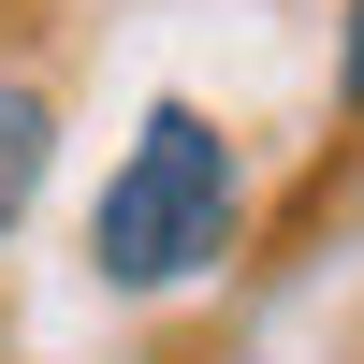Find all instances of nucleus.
Masks as SVG:
<instances>
[{
  "label": "nucleus",
  "mask_w": 364,
  "mask_h": 364,
  "mask_svg": "<svg viewBox=\"0 0 364 364\" xmlns=\"http://www.w3.org/2000/svg\"><path fill=\"white\" fill-rule=\"evenodd\" d=\"M233 233H248V175H233V132L204 102H146L132 161L102 175V204H87V277L132 291V306H161V291L219 277Z\"/></svg>",
  "instance_id": "1"
},
{
  "label": "nucleus",
  "mask_w": 364,
  "mask_h": 364,
  "mask_svg": "<svg viewBox=\"0 0 364 364\" xmlns=\"http://www.w3.org/2000/svg\"><path fill=\"white\" fill-rule=\"evenodd\" d=\"M44 161H58V117H44V87H29V73H0V233L29 219Z\"/></svg>",
  "instance_id": "2"
},
{
  "label": "nucleus",
  "mask_w": 364,
  "mask_h": 364,
  "mask_svg": "<svg viewBox=\"0 0 364 364\" xmlns=\"http://www.w3.org/2000/svg\"><path fill=\"white\" fill-rule=\"evenodd\" d=\"M336 117H364V0L336 15Z\"/></svg>",
  "instance_id": "3"
}]
</instances>
